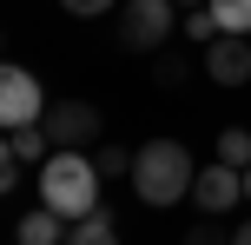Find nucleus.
Instances as JSON below:
<instances>
[{
  "instance_id": "16",
  "label": "nucleus",
  "mask_w": 251,
  "mask_h": 245,
  "mask_svg": "<svg viewBox=\"0 0 251 245\" xmlns=\"http://www.w3.org/2000/svg\"><path fill=\"white\" fill-rule=\"evenodd\" d=\"M185 73H192L185 60H159V73H152V80H159V86H185Z\"/></svg>"
},
{
  "instance_id": "12",
  "label": "nucleus",
  "mask_w": 251,
  "mask_h": 245,
  "mask_svg": "<svg viewBox=\"0 0 251 245\" xmlns=\"http://www.w3.org/2000/svg\"><path fill=\"white\" fill-rule=\"evenodd\" d=\"M218 159L238 166V172H251V133L245 126H225V133H218Z\"/></svg>"
},
{
  "instance_id": "3",
  "label": "nucleus",
  "mask_w": 251,
  "mask_h": 245,
  "mask_svg": "<svg viewBox=\"0 0 251 245\" xmlns=\"http://www.w3.org/2000/svg\"><path fill=\"white\" fill-rule=\"evenodd\" d=\"M47 119V93H40V73H26V66H7L0 73V126H40Z\"/></svg>"
},
{
  "instance_id": "9",
  "label": "nucleus",
  "mask_w": 251,
  "mask_h": 245,
  "mask_svg": "<svg viewBox=\"0 0 251 245\" xmlns=\"http://www.w3.org/2000/svg\"><path fill=\"white\" fill-rule=\"evenodd\" d=\"M7 159H20V166H47V159H53L47 126H13V133H7Z\"/></svg>"
},
{
  "instance_id": "7",
  "label": "nucleus",
  "mask_w": 251,
  "mask_h": 245,
  "mask_svg": "<svg viewBox=\"0 0 251 245\" xmlns=\"http://www.w3.org/2000/svg\"><path fill=\"white\" fill-rule=\"evenodd\" d=\"M205 73H212L218 86H245L251 80V33H218L212 47H205Z\"/></svg>"
},
{
  "instance_id": "11",
  "label": "nucleus",
  "mask_w": 251,
  "mask_h": 245,
  "mask_svg": "<svg viewBox=\"0 0 251 245\" xmlns=\"http://www.w3.org/2000/svg\"><path fill=\"white\" fill-rule=\"evenodd\" d=\"M218 20V33H251V0H205Z\"/></svg>"
},
{
  "instance_id": "14",
  "label": "nucleus",
  "mask_w": 251,
  "mask_h": 245,
  "mask_svg": "<svg viewBox=\"0 0 251 245\" xmlns=\"http://www.w3.org/2000/svg\"><path fill=\"white\" fill-rule=\"evenodd\" d=\"M100 179H119V172H132V153H126V146H100Z\"/></svg>"
},
{
  "instance_id": "15",
  "label": "nucleus",
  "mask_w": 251,
  "mask_h": 245,
  "mask_svg": "<svg viewBox=\"0 0 251 245\" xmlns=\"http://www.w3.org/2000/svg\"><path fill=\"white\" fill-rule=\"evenodd\" d=\"M60 7H66V13H73V20H100V13H106V7H113V0H60Z\"/></svg>"
},
{
  "instance_id": "10",
  "label": "nucleus",
  "mask_w": 251,
  "mask_h": 245,
  "mask_svg": "<svg viewBox=\"0 0 251 245\" xmlns=\"http://www.w3.org/2000/svg\"><path fill=\"white\" fill-rule=\"evenodd\" d=\"M66 245H113V212H106V206H93L86 219H73Z\"/></svg>"
},
{
  "instance_id": "18",
  "label": "nucleus",
  "mask_w": 251,
  "mask_h": 245,
  "mask_svg": "<svg viewBox=\"0 0 251 245\" xmlns=\"http://www.w3.org/2000/svg\"><path fill=\"white\" fill-rule=\"evenodd\" d=\"M178 7H205V0H178Z\"/></svg>"
},
{
  "instance_id": "5",
  "label": "nucleus",
  "mask_w": 251,
  "mask_h": 245,
  "mask_svg": "<svg viewBox=\"0 0 251 245\" xmlns=\"http://www.w3.org/2000/svg\"><path fill=\"white\" fill-rule=\"evenodd\" d=\"M40 126H47L53 146H93V139H100V106H86V100H53Z\"/></svg>"
},
{
  "instance_id": "6",
  "label": "nucleus",
  "mask_w": 251,
  "mask_h": 245,
  "mask_svg": "<svg viewBox=\"0 0 251 245\" xmlns=\"http://www.w3.org/2000/svg\"><path fill=\"white\" fill-rule=\"evenodd\" d=\"M192 199H199V212H231L245 199V172L225 166V159H212V166H199V179H192Z\"/></svg>"
},
{
  "instance_id": "8",
  "label": "nucleus",
  "mask_w": 251,
  "mask_h": 245,
  "mask_svg": "<svg viewBox=\"0 0 251 245\" xmlns=\"http://www.w3.org/2000/svg\"><path fill=\"white\" fill-rule=\"evenodd\" d=\"M66 232H73V219H60L53 206H33L13 225V245H66Z\"/></svg>"
},
{
  "instance_id": "2",
  "label": "nucleus",
  "mask_w": 251,
  "mask_h": 245,
  "mask_svg": "<svg viewBox=\"0 0 251 245\" xmlns=\"http://www.w3.org/2000/svg\"><path fill=\"white\" fill-rule=\"evenodd\" d=\"M40 206H53L60 219H86L100 206V159H86L79 146H53V159L40 166Z\"/></svg>"
},
{
  "instance_id": "17",
  "label": "nucleus",
  "mask_w": 251,
  "mask_h": 245,
  "mask_svg": "<svg viewBox=\"0 0 251 245\" xmlns=\"http://www.w3.org/2000/svg\"><path fill=\"white\" fill-rule=\"evenodd\" d=\"M231 245H251V225H245V232H231Z\"/></svg>"
},
{
  "instance_id": "4",
  "label": "nucleus",
  "mask_w": 251,
  "mask_h": 245,
  "mask_svg": "<svg viewBox=\"0 0 251 245\" xmlns=\"http://www.w3.org/2000/svg\"><path fill=\"white\" fill-rule=\"evenodd\" d=\"M178 27V0H126V13H119V40L126 47H165V33Z\"/></svg>"
},
{
  "instance_id": "1",
  "label": "nucleus",
  "mask_w": 251,
  "mask_h": 245,
  "mask_svg": "<svg viewBox=\"0 0 251 245\" xmlns=\"http://www.w3.org/2000/svg\"><path fill=\"white\" fill-rule=\"evenodd\" d=\"M192 179H199V166H192V153L178 139H146L132 153V192H139V206H178V199H192Z\"/></svg>"
},
{
  "instance_id": "19",
  "label": "nucleus",
  "mask_w": 251,
  "mask_h": 245,
  "mask_svg": "<svg viewBox=\"0 0 251 245\" xmlns=\"http://www.w3.org/2000/svg\"><path fill=\"white\" fill-rule=\"evenodd\" d=\"M245 199H251V172H245Z\"/></svg>"
},
{
  "instance_id": "13",
  "label": "nucleus",
  "mask_w": 251,
  "mask_h": 245,
  "mask_svg": "<svg viewBox=\"0 0 251 245\" xmlns=\"http://www.w3.org/2000/svg\"><path fill=\"white\" fill-rule=\"evenodd\" d=\"M178 27H185V40H192V47H212V40H218L212 7H185V20H178Z\"/></svg>"
}]
</instances>
